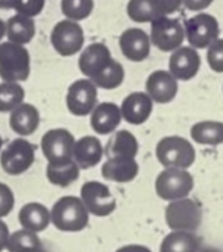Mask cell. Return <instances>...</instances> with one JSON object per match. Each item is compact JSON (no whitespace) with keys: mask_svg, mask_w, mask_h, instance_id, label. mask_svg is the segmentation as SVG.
<instances>
[{"mask_svg":"<svg viewBox=\"0 0 223 252\" xmlns=\"http://www.w3.org/2000/svg\"><path fill=\"white\" fill-rule=\"evenodd\" d=\"M50 223L61 232L77 233L87 227L89 211L80 198L62 196L50 210Z\"/></svg>","mask_w":223,"mask_h":252,"instance_id":"obj_1","label":"cell"},{"mask_svg":"<svg viewBox=\"0 0 223 252\" xmlns=\"http://www.w3.org/2000/svg\"><path fill=\"white\" fill-rule=\"evenodd\" d=\"M31 71L30 52L25 46L1 41L0 43V78L7 83H22L28 80Z\"/></svg>","mask_w":223,"mask_h":252,"instance_id":"obj_2","label":"cell"},{"mask_svg":"<svg viewBox=\"0 0 223 252\" xmlns=\"http://www.w3.org/2000/svg\"><path fill=\"white\" fill-rule=\"evenodd\" d=\"M158 162L164 167L188 170L195 162L197 154L192 143L182 136H166L155 146Z\"/></svg>","mask_w":223,"mask_h":252,"instance_id":"obj_3","label":"cell"},{"mask_svg":"<svg viewBox=\"0 0 223 252\" xmlns=\"http://www.w3.org/2000/svg\"><path fill=\"white\" fill-rule=\"evenodd\" d=\"M164 220L172 232H195L203 221L201 205L188 198L169 202L164 211Z\"/></svg>","mask_w":223,"mask_h":252,"instance_id":"obj_4","label":"cell"},{"mask_svg":"<svg viewBox=\"0 0 223 252\" xmlns=\"http://www.w3.org/2000/svg\"><path fill=\"white\" fill-rule=\"evenodd\" d=\"M194 189V176L182 168H164L155 179V193L164 201L188 198Z\"/></svg>","mask_w":223,"mask_h":252,"instance_id":"obj_5","label":"cell"},{"mask_svg":"<svg viewBox=\"0 0 223 252\" xmlns=\"http://www.w3.org/2000/svg\"><path fill=\"white\" fill-rule=\"evenodd\" d=\"M184 30L188 46L197 50L207 49L221 35L219 21L207 12L195 13L194 16L186 19L184 24Z\"/></svg>","mask_w":223,"mask_h":252,"instance_id":"obj_6","label":"cell"},{"mask_svg":"<svg viewBox=\"0 0 223 252\" xmlns=\"http://www.w3.org/2000/svg\"><path fill=\"white\" fill-rule=\"evenodd\" d=\"M75 139L67 128H52L41 137V152L49 165H65L73 161Z\"/></svg>","mask_w":223,"mask_h":252,"instance_id":"obj_7","label":"cell"},{"mask_svg":"<svg viewBox=\"0 0 223 252\" xmlns=\"http://www.w3.org/2000/svg\"><path fill=\"white\" fill-rule=\"evenodd\" d=\"M50 43L55 52L64 58L74 56L83 50L84 31L83 27L70 19H62L55 24L50 32Z\"/></svg>","mask_w":223,"mask_h":252,"instance_id":"obj_8","label":"cell"},{"mask_svg":"<svg viewBox=\"0 0 223 252\" xmlns=\"http://www.w3.org/2000/svg\"><path fill=\"white\" fill-rule=\"evenodd\" d=\"M36 161V148L24 137L12 140L0 154V165L9 176H19Z\"/></svg>","mask_w":223,"mask_h":252,"instance_id":"obj_9","label":"cell"},{"mask_svg":"<svg viewBox=\"0 0 223 252\" xmlns=\"http://www.w3.org/2000/svg\"><path fill=\"white\" fill-rule=\"evenodd\" d=\"M151 44L161 52H175L185 41L184 24L172 16H161L151 22Z\"/></svg>","mask_w":223,"mask_h":252,"instance_id":"obj_10","label":"cell"},{"mask_svg":"<svg viewBox=\"0 0 223 252\" xmlns=\"http://www.w3.org/2000/svg\"><path fill=\"white\" fill-rule=\"evenodd\" d=\"M80 199L89 214L95 217H107L117 208V201L110 188L101 182H86L80 189Z\"/></svg>","mask_w":223,"mask_h":252,"instance_id":"obj_11","label":"cell"},{"mask_svg":"<svg viewBox=\"0 0 223 252\" xmlns=\"http://www.w3.org/2000/svg\"><path fill=\"white\" fill-rule=\"evenodd\" d=\"M67 109L75 117L90 115L98 105V87L89 78L75 80L67 92Z\"/></svg>","mask_w":223,"mask_h":252,"instance_id":"obj_12","label":"cell"},{"mask_svg":"<svg viewBox=\"0 0 223 252\" xmlns=\"http://www.w3.org/2000/svg\"><path fill=\"white\" fill-rule=\"evenodd\" d=\"M201 69V56L191 46H181L172 52L169 59V72L178 81H189Z\"/></svg>","mask_w":223,"mask_h":252,"instance_id":"obj_13","label":"cell"},{"mask_svg":"<svg viewBox=\"0 0 223 252\" xmlns=\"http://www.w3.org/2000/svg\"><path fill=\"white\" fill-rule=\"evenodd\" d=\"M179 92V81L166 69L151 72L145 83V93L154 103L166 105L175 100Z\"/></svg>","mask_w":223,"mask_h":252,"instance_id":"obj_14","label":"cell"},{"mask_svg":"<svg viewBox=\"0 0 223 252\" xmlns=\"http://www.w3.org/2000/svg\"><path fill=\"white\" fill-rule=\"evenodd\" d=\"M118 46L126 59L130 62H142L151 53V38L141 28H127L120 34Z\"/></svg>","mask_w":223,"mask_h":252,"instance_id":"obj_15","label":"cell"},{"mask_svg":"<svg viewBox=\"0 0 223 252\" xmlns=\"http://www.w3.org/2000/svg\"><path fill=\"white\" fill-rule=\"evenodd\" d=\"M112 59L114 58L108 46H105L104 43H92L80 52L78 69L86 78L92 80L105 66H108Z\"/></svg>","mask_w":223,"mask_h":252,"instance_id":"obj_16","label":"cell"},{"mask_svg":"<svg viewBox=\"0 0 223 252\" xmlns=\"http://www.w3.org/2000/svg\"><path fill=\"white\" fill-rule=\"evenodd\" d=\"M120 109L124 121L132 126H141L149 120L154 102L145 92H133L123 99Z\"/></svg>","mask_w":223,"mask_h":252,"instance_id":"obj_17","label":"cell"},{"mask_svg":"<svg viewBox=\"0 0 223 252\" xmlns=\"http://www.w3.org/2000/svg\"><path fill=\"white\" fill-rule=\"evenodd\" d=\"M121 109L114 102H102L90 114V127L96 134H111L121 123Z\"/></svg>","mask_w":223,"mask_h":252,"instance_id":"obj_18","label":"cell"},{"mask_svg":"<svg viewBox=\"0 0 223 252\" xmlns=\"http://www.w3.org/2000/svg\"><path fill=\"white\" fill-rule=\"evenodd\" d=\"M104 158V146L101 140L95 136H83L75 140L73 161L80 167V170H89L98 165Z\"/></svg>","mask_w":223,"mask_h":252,"instance_id":"obj_19","label":"cell"},{"mask_svg":"<svg viewBox=\"0 0 223 252\" xmlns=\"http://www.w3.org/2000/svg\"><path fill=\"white\" fill-rule=\"evenodd\" d=\"M139 152V142L127 130H118L114 131L112 137L107 143V148H104V155H107V159H136V155Z\"/></svg>","mask_w":223,"mask_h":252,"instance_id":"obj_20","label":"cell"},{"mask_svg":"<svg viewBox=\"0 0 223 252\" xmlns=\"http://www.w3.org/2000/svg\"><path fill=\"white\" fill-rule=\"evenodd\" d=\"M9 127L16 134L25 137L36 133L40 124V112L31 103H21L12 112H9Z\"/></svg>","mask_w":223,"mask_h":252,"instance_id":"obj_21","label":"cell"},{"mask_svg":"<svg viewBox=\"0 0 223 252\" xmlns=\"http://www.w3.org/2000/svg\"><path fill=\"white\" fill-rule=\"evenodd\" d=\"M18 220L24 230L40 233L50 224V211L40 202H28L19 210Z\"/></svg>","mask_w":223,"mask_h":252,"instance_id":"obj_22","label":"cell"},{"mask_svg":"<svg viewBox=\"0 0 223 252\" xmlns=\"http://www.w3.org/2000/svg\"><path fill=\"white\" fill-rule=\"evenodd\" d=\"M139 174L136 159H107L102 165V177L115 183H130Z\"/></svg>","mask_w":223,"mask_h":252,"instance_id":"obj_23","label":"cell"},{"mask_svg":"<svg viewBox=\"0 0 223 252\" xmlns=\"http://www.w3.org/2000/svg\"><path fill=\"white\" fill-rule=\"evenodd\" d=\"M36 35V22L34 18H28L19 13H15L6 21V37L7 41L25 46Z\"/></svg>","mask_w":223,"mask_h":252,"instance_id":"obj_24","label":"cell"},{"mask_svg":"<svg viewBox=\"0 0 223 252\" xmlns=\"http://www.w3.org/2000/svg\"><path fill=\"white\" fill-rule=\"evenodd\" d=\"M191 139L198 145L218 146L223 143L222 121H200L191 127Z\"/></svg>","mask_w":223,"mask_h":252,"instance_id":"obj_25","label":"cell"},{"mask_svg":"<svg viewBox=\"0 0 223 252\" xmlns=\"http://www.w3.org/2000/svg\"><path fill=\"white\" fill-rule=\"evenodd\" d=\"M200 238L192 232H170L161 242L160 252H198Z\"/></svg>","mask_w":223,"mask_h":252,"instance_id":"obj_26","label":"cell"},{"mask_svg":"<svg viewBox=\"0 0 223 252\" xmlns=\"http://www.w3.org/2000/svg\"><path fill=\"white\" fill-rule=\"evenodd\" d=\"M127 16L133 22H152L163 15L157 0H129L127 1Z\"/></svg>","mask_w":223,"mask_h":252,"instance_id":"obj_27","label":"cell"},{"mask_svg":"<svg viewBox=\"0 0 223 252\" xmlns=\"http://www.w3.org/2000/svg\"><path fill=\"white\" fill-rule=\"evenodd\" d=\"M98 89H104V90H114L117 87H120L124 81V68L123 65L112 59L110 62L108 66H105L98 75H95L90 80Z\"/></svg>","mask_w":223,"mask_h":252,"instance_id":"obj_28","label":"cell"},{"mask_svg":"<svg viewBox=\"0 0 223 252\" xmlns=\"http://www.w3.org/2000/svg\"><path fill=\"white\" fill-rule=\"evenodd\" d=\"M46 177L53 186L67 188L80 177V167L71 161L65 165H49L46 167Z\"/></svg>","mask_w":223,"mask_h":252,"instance_id":"obj_29","label":"cell"},{"mask_svg":"<svg viewBox=\"0 0 223 252\" xmlns=\"http://www.w3.org/2000/svg\"><path fill=\"white\" fill-rule=\"evenodd\" d=\"M25 90L19 83H0V112H12L24 103Z\"/></svg>","mask_w":223,"mask_h":252,"instance_id":"obj_30","label":"cell"},{"mask_svg":"<svg viewBox=\"0 0 223 252\" xmlns=\"http://www.w3.org/2000/svg\"><path fill=\"white\" fill-rule=\"evenodd\" d=\"M95 9L93 0H61V10L65 19L70 21H84L87 19Z\"/></svg>","mask_w":223,"mask_h":252,"instance_id":"obj_31","label":"cell"},{"mask_svg":"<svg viewBox=\"0 0 223 252\" xmlns=\"http://www.w3.org/2000/svg\"><path fill=\"white\" fill-rule=\"evenodd\" d=\"M31 247H41L40 238L37 236V233L21 229L10 233L6 250L9 252H18L24 248H31Z\"/></svg>","mask_w":223,"mask_h":252,"instance_id":"obj_32","label":"cell"},{"mask_svg":"<svg viewBox=\"0 0 223 252\" xmlns=\"http://www.w3.org/2000/svg\"><path fill=\"white\" fill-rule=\"evenodd\" d=\"M207 63L212 71L223 72V38H218L207 47Z\"/></svg>","mask_w":223,"mask_h":252,"instance_id":"obj_33","label":"cell"},{"mask_svg":"<svg viewBox=\"0 0 223 252\" xmlns=\"http://www.w3.org/2000/svg\"><path fill=\"white\" fill-rule=\"evenodd\" d=\"M46 0H15L13 1V10L19 15L34 18L41 13L44 9Z\"/></svg>","mask_w":223,"mask_h":252,"instance_id":"obj_34","label":"cell"},{"mask_svg":"<svg viewBox=\"0 0 223 252\" xmlns=\"http://www.w3.org/2000/svg\"><path fill=\"white\" fill-rule=\"evenodd\" d=\"M13 205H15V195L12 189L7 185L0 183V219L9 216L13 210Z\"/></svg>","mask_w":223,"mask_h":252,"instance_id":"obj_35","label":"cell"},{"mask_svg":"<svg viewBox=\"0 0 223 252\" xmlns=\"http://www.w3.org/2000/svg\"><path fill=\"white\" fill-rule=\"evenodd\" d=\"M164 16H170L178 12L182 6V0H157Z\"/></svg>","mask_w":223,"mask_h":252,"instance_id":"obj_36","label":"cell"},{"mask_svg":"<svg viewBox=\"0 0 223 252\" xmlns=\"http://www.w3.org/2000/svg\"><path fill=\"white\" fill-rule=\"evenodd\" d=\"M215 0H182V4L188 9V10H192V12H204L207 7H210L213 4Z\"/></svg>","mask_w":223,"mask_h":252,"instance_id":"obj_37","label":"cell"},{"mask_svg":"<svg viewBox=\"0 0 223 252\" xmlns=\"http://www.w3.org/2000/svg\"><path fill=\"white\" fill-rule=\"evenodd\" d=\"M9 236H10L9 227H7V224L0 219V252L3 251V250H6Z\"/></svg>","mask_w":223,"mask_h":252,"instance_id":"obj_38","label":"cell"},{"mask_svg":"<svg viewBox=\"0 0 223 252\" xmlns=\"http://www.w3.org/2000/svg\"><path fill=\"white\" fill-rule=\"evenodd\" d=\"M115 252H152L148 247L145 245H138V244H133V245H126V247H121L118 248Z\"/></svg>","mask_w":223,"mask_h":252,"instance_id":"obj_39","label":"cell"},{"mask_svg":"<svg viewBox=\"0 0 223 252\" xmlns=\"http://www.w3.org/2000/svg\"><path fill=\"white\" fill-rule=\"evenodd\" d=\"M13 1H15V0H0V9H1V10L13 9Z\"/></svg>","mask_w":223,"mask_h":252,"instance_id":"obj_40","label":"cell"},{"mask_svg":"<svg viewBox=\"0 0 223 252\" xmlns=\"http://www.w3.org/2000/svg\"><path fill=\"white\" fill-rule=\"evenodd\" d=\"M18 252H47L43 247H31V248H24Z\"/></svg>","mask_w":223,"mask_h":252,"instance_id":"obj_41","label":"cell"},{"mask_svg":"<svg viewBox=\"0 0 223 252\" xmlns=\"http://www.w3.org/2000/svg\"><path fill=\"white\" fill-rule=\"evenodd\" d=\"M4 35H6V22L0 19V43H1Z\"/></svg>","mask_w":223,"mask_h":252,"instance_id":"obj_42","label":"cell"},{"mask_svg":"<svg viewBox=\"0 0 223 252\" xmlns=\"http://www.w3.org/2000/svg\"><path fill=\"white\" fill-rule=\"evenodd\" d=\"M198 252H222L221 250H218V248H203V250H200Z\"/></svg>","mask_w":223,"mask_h":252,"instance_id":"obj_43","label":"cell"},{"mask_svg":"<svg viewBox=\"0 0 223 252\" xmlns=\"http://www.w3.org/2000/svg\"><path fill=\"white\" fill-rule=\"evenodd\" d=\"M1 146H3V139H1V136H0V149H1Z\"/></svg>","mask_w":223,"mask_h":252,"instance_id":"obj_44","label":"cell"},{"mask_svg":"<svg viewBox=\"0 0 223 252\" xmlns=\"http://www.w3.org/2000/svg\"><path fill=\"white\" fill-rule=\"evenodd\" d=\"M222 92H223V86H222Z\"/></svg>","mask_w":223,"mask_h":252,"instance_id":"obj_45","label":"cell"}]
</instances>
